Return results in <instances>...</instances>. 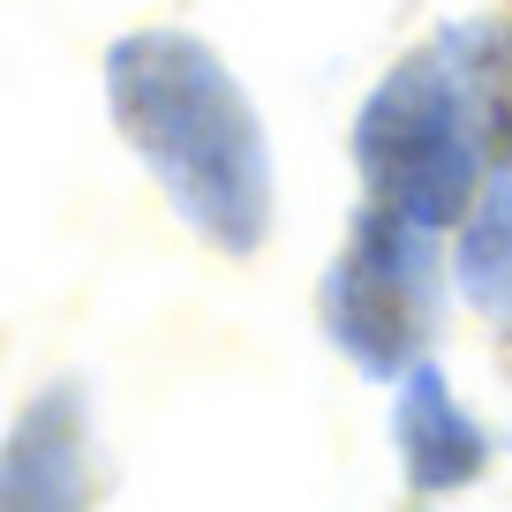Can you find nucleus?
I'll return each mask as SVG.
<instances>
[{
	"label": "nucleus",
	"instance_id": "obj_4",
	"mask_svg": "<svg viewBox=\"0 0 512 512\" xmlns=\"http://www.w3.org/2000/svg\"><path fill=\"white\" fill-rule=\"evenodd\" d=\"M0 512H91V400L46 384L0 437Z\"/></svg>",
	"mask_w": 512,
	"mask_h": 512
},
{
	"label": "nucleus",
	"instance_id": "obj_6",
	"mask_svg": "<svg viewBox=\"0 0 512 512\" xmlns=\"http://www.w3.org/2000/svg\"><path fill=\"white\" fill-rule=\"evenodd\" d=\"M460 287L475 294V309L512 324V151L497 159V174L475 189L460 219Z\"/></svg>",
	"mask_w": 512,
	"mask_h": 512
},
{
	"label": "nucleus",
	"instance_id": "obj_5",
	"mask_svg": "<svg viewBox=\"0 0 512 512\" xmlns=\"http://www.w3.org/2000/svg\"><path fill=\"white\" fill-rule=\"evenodd\" d=\"M392 437H400V467L422 497H445V490H467L490 460V437L482 422L452 400L445 369L415 362L400 377V407H392Z\"/></svg>",
	"mask_w": 512,
	"mask_h": 512
},
{
	"label": "nucleus",
	"instance_id": "obj_2",
	"mask_svg": "<svg viewBox=\"0 0 512 512\" xmlns=\"http://www.w3.org/2000/svg\"><path fill=\"white\" fill-rule=\"evenodd\" d=\"M482 159H490V83L482 53L460 38L407 53L354 121V166L369 181V204L422 234H452L467 219Z\"/></svg>",
	"mask_w": 512,
	"mask_h": 512
},
{
	"label": "nucleus",
	"instance_id": "obj_3",
	"mask_svg": "<svg viewBox=\"0 0 512 512\" xmlns=\"http://www.w3.org/2000/svg\"><path fill=\"white\" fill-rule=\"evenodd\" d=\"M324 332L369 377H407L437 317V234L369 204L324 272Z\"/></svg>",
	"mask_w": 512,
	"mask_h": 512
},
{
	"label": "nucleus",
	"instance_id": "obj_1",
	"mask_svg": "<svg viewBox=\"0 0 512 512\" xmlns=\"http://www.w3.org/2000/svg\"><path fill=\"white\" fill-rule=\"evenodd\" d=\"M106 106L166 204L226 256L272 234V144L241 76L189 31H136L106 53Z\"/></svg>",
	"mask_w": 512,
	"mask_h": 512
}]
</instances>
